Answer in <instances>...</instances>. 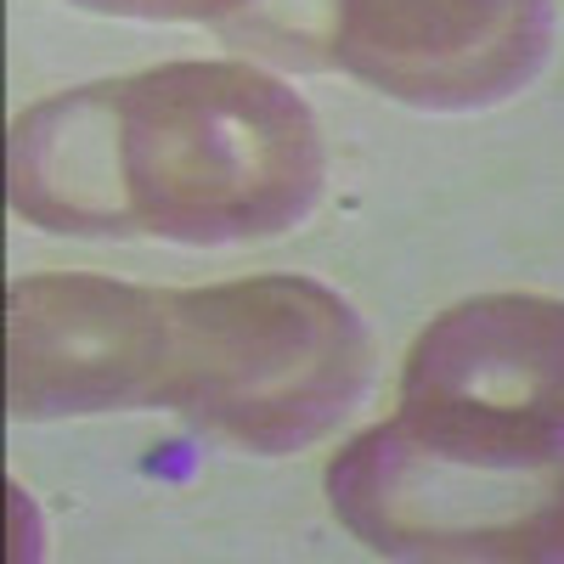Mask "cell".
<instances>
[{"label":"cell","mask_w":564,"mask_h":564,"mask_svg":"<svg viewBox=\"0 0 564 564\" xmlns=\"http://www.w3.org/2000/svg\"><path fill=\"white\" fill-rule=\"evenodd\" d=\"M12 412H181L260 457L322 441L372 379L350 300L311 276L135 289L113 276L12 282Z\"/></svg>","instance_id":"6da1fadb"},{"label":"cell","mask_w":564,"mask_h":564,"mask_svg":"<svg viewBox=\"0 0 564 564\" xmlns=\"http://www.w3.org/2000/svg\"><path fill=\"white\" fill-rule=\"evenodd\" d=\"M74 7L113 12V18H148V23H238L260 0H74Z\"/></svg>","instance_id":"8992f818"},{"label":"cell","mask_w":564,"mask_h":564,"mask_svg":"<svg viewBox=\"0 0 564 564\" xmlns=\"http://www.w3.org/2000/svg\"><path fill=\"white\" fill-rule=\"evenodd\" d=\"M339 525L384 558H564V457H486L379 423L327 463Z\"/></svg>","instance_id":"3957f363"},{"label":"cell","mask_w":564,"mask_h":564,"mask_svg":"<svg viewBox=\"0 0 564 564\" xmlns=\"http://www.w3.org/2000/svg\"><path fill=\"white\" fill-rule=\"evenodd\" d=\"M231 29L271 52L339 68L406 108H497L542 74L547 0H260Z\"/></svg>","instance_id":"277c9868"},{"label":"cell","mask_w":564,"mask_h":564,"mask_svg":"<svg viewBox=\"0 0 564 564\" xmlns=\"http://www.w3.org/2000/svg\"><path fill=\"white\" fill-rule=\"evenodd\" d=\"M395 423L486 457H564V300L480 294L441 311L406 350Z\"/></svg>","instance_id":"5b68a950"},{"label":"cell","mask_w":564,"mask_h":564,"mask_svg":"<svg viewBox=\"0 0 564 564\" xmlns=\"http://www.w3.org/2000/svg\"><path fill=\"white\" fill-rule=\"evenodd\" d=\"M322 130L254 63L74 85L12 124V209L68 238L260 243L322 198Z\"/></svg>","instance_id":"7a4b0ae2"}]
</instances>
